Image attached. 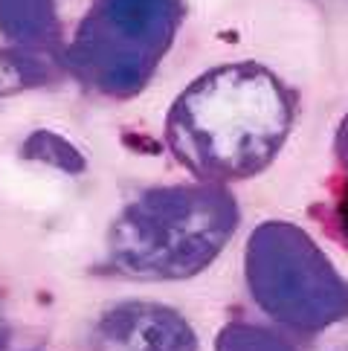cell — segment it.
<instances>
[{
	"label": "cell",
	"mask_w": 348,
	"mask_h": 351,
	"mask_svg": "<svg viewBox=\"0 0 348 351\" xmlns=\"http://www.w3.org/2000/svg\"><path fill=\"white\" fill-rule=\"evenodd\" d=\"M293 119V96L276 73L241 61L209 70L177 99L169 140L201 178L247 180L276 160Z\"/></svg>",
	"instance_id": "6da1fadb"
},
{
	"label": "cell",
	"mask_w": 348,
	"mask_h": 351,
	"mask_svg": "<svg viewBox=\"0 0 348 351\" xmlns=\"http://www.w3.org/2000/svg\"><path fill=\"white\" fill-rule=\"evenodd\" d=\"M247 282L270 317L299 331H322L348 313V285L293 223H261L247 247Z\"/></svg>",
	"instance_id": "7a4b0ae2"
},
{
	"label": "cell",
	"mask_w": 348,
	"mask_h": 351,
	"mask_svg": "<svg viewBox=\"0 0 348 351\" xmlns=\"http://www.w3.org/2000/svg\"><path fill=\"white\" fill-rule=\"evenodd\" d=\"M221 351H293V348L282 337L270 334L264 328L235 325V328H227V334H223Z\"/></svg>",
	"instance_id": "3957f363"
},
{
	"label": "cell",
	"mask_w": 348,
	"mask_h": 351,
	"mask_svg": "<svg viewBox=\"0 0 348 351\" xmlns=\"http://www.w3.org/2000/svg\"><path fill=\"white\" fill-rule=\"evenodd\" d=\"M337 157H340V162L348 169V114L343 117V122H340V128H337Z\"/></svg>",
	"instance_id": "277c9868"
}]
</instances>
